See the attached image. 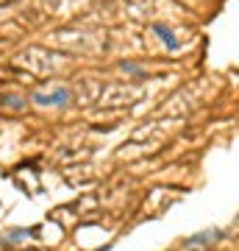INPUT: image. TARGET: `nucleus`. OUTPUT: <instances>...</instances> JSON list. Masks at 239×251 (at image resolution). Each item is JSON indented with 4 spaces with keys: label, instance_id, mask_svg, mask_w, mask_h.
<instances>
[{
    "label": "nucleus",
    "instance_id": "nucleus-1",
    "mask_svg": "<svg viewBox=\"0 0 239 251\" xmlns=\"http://www.w3.org/2000/svg\"><path fill=\"white\" fill-rule=\"evenodd\" d=\"M34 103L39 106H64V103H70V92L64 90H53V92H36L34 95Z\"/></svg>",
    "mask_w": 239,
    "mask_h": 251
},
{
    "label": "nucleus",
    "instance_id": "nucleus-2",
    "mask_svg": "<svg viewBox=\"0 0 239 251\" xmlns=\"http://www.w3.org/2000/svg\"><path fill=\"white\" fill-rule=\"evenodd\" d=\"M220 237H222L220 229H206V232L195 234V237H189V240H186V249H206V246L217 243Z\"/></svg>",
    "mask_w": 239,
    "mask_h": 251
},
{
    "label": "nucleus",
    "instance_id": "nucleus-3",
    "mask_svg": "<svg viewBox=\"0 0 239 251\" xmlns=\"http://www.w3.org/2000/svg\"><path fill=\"white\" fill-rule=\"evenodd\" d=\"M28 234H31V229H14V232L3 234V243H22Z\"/></svg>",
    "mask_w": 239,
    "mask_h": 251
},
{
    "label": "nucleus",
    "instance_id": "nucleus-4",
    "mask_svg": "<svg viewBox=\"0 0 239 251\" xmlns=\"http://www.w3.org/2000/svg\"><path fill=\"white\" fill-rule=\"evenodd\" d=\"M156 31L161 34V39H164V42H167L170 48H175V39H173V34H170L167 28H164V25H156Z\"/></svg>",
    "mask_w": 239,
    "mask_h": 251
}]
</instances>
